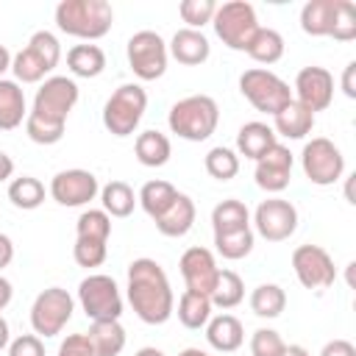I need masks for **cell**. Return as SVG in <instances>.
Instances as JSON below:
<instances>
[{"mask_svg": "<svg viewBox=\"0 0 356 356\" xmlns=\"http://www.w3.org/2000/svg\"><path fill=\"white\" fill-rule=\"evenodd\" d=\"M245 53L259 64H275L284 56V36L273 28H259Z\"/></svg>", "mask_w": 356, "mask_h": 356, "instance_id": "1f68e13d", "label": "cell"}, {"mask_svg": "<svg viewBox=\"0 0 356 356\" xmlns=\"http://www.w3.org/2000/svg\"><path fill=\"white\" fill-rule=\"evenodd\" d=\"M6 70H11V53H8L6 44H0V78H3Z\"/></svg>", "mask_w": 356, "mask_h": 356, "instance_id": "816d5d0a", "label": "cell"}, {"mask_svg": "<svg viewBox=\"0 0 356 356\" xmlns=\"http://www.w3.org/2000/svg\"><path fill=\"white\" fill-rule=\"evenodd\" d=\"M11 175H14V161H11L8 153L0 150V181H8Z\"/></svg>", "mask_w": 356, "mask_h": 356, "instance_id": "681fc988", "label": "cell"}, {"mask_svg": "<svg viewBox=\"0 0 356 356\" xmlns=\"http://www.w3.org/2000/svg\"><path fill=\"white\" fill-rule=\"evenodd\" d=\"M8 342H11V339H8V323H6V317L0 314V350L8 348Z\"/></svg>", "mask_w": 356, "mask_h": 356, "instance_id": "f5cc1de1", "label": "cell"}, {"mask_svg": "<svg viewBox=\"0 0 356 356\" xmlns=\"http://www.w3.org/2000/svg\"><path fill=\"white\" fill-rule=\"evenodd\" d=\"M312 114L325 111L334 100V75L325 67H303L295 78V97Z\"/></svg>", "mask_w": 356, "mask_h": 356, "instance_id": "2e32d148", "label": "cell"}, {"mask_svg": "<svg viewBox=\"0 0 356 356\" xmlns=\"http://www.w3.org/2000/svg\"><path fill=\"white\" fill-rule=\"evenodd\" d=\"M114 8L106 0H61L56 6V25L58 31L75 39H100L111 31Z\"/></svg>", "mask_w": 356, "mask_h": 356, "instance_id": "3957f363", "label": "cell"}, {"mask_svg": "<svg viewBox=\"0 0 356 356\" xmlns=\"http://www.w3.org/2000/svg\"><path fill=\"white\" fill-rule=\"evenodd\" d=\"M314 128V114L300 106L298 100H289L278 114H273V131L284 139H303Z\"/></svg>", "mask_w": 356, "mask_h": 356, "instance_id": "ffe728a7", "label": "cell"}, {"mask_svg": "<svg viewBox=\"0 0 356 356\" xmlns=\"http://www.w3.org/2000/svg\"><path fill=\"white\" fill-rule=\"evenodd\" d=\"M147 108V92L139 83H122L103 106V125L114 136H131Z\"/></svg>", "mask_w": 356, "mask_h": 356, "instance_id": "8992f818", "label": "cell"}, {"mask_svg": "<svg viewBox=\"0 0 356 356\" xmlns=\"http://www.w3.org/2000/svg\"><path fill=\"white\" fill-rule=\"evenodd\" d=\"M134 153H136L139 164H145V167H164L172 156V145L161 131H142L136 136Z\"/></svg>", "mask_w": 356, "mask_h": 356, "instance_id": "4316f807", "label": "cell"}, {"mask_svg": "<svg viewBox=\"0 0 356 356\" xmlns=\"http://www.w3.org/2000/svg\"><path fill=\"white\" fill-rule=\"evenodd\" d=\"M281 356H309V350H306L303 345H286Z\"/></svg>", "mask_w": 356, "mask_h": 356, "instance_id": "db71d44e", "label": "cell"}, {"mask_svg": "<svg viewBox=\"0 0 356 356\" xmlns=\"http://www.w3.org/2000/svg\"><path fill=\"white\" fill-rule=\"evenodd\" d=\"M11 259H14V242H11L6 234H0V270L8 267Z\"/></svg>", "mask_w": 356, "mask_h": 356, "instance_id": "c3c4849f", "label": "cell"}, {"mask_svg": "<svg viewBox=\"0 0 356 356\" xmlns=\"http://www.w3.org/2000/svg\"><path fill=\"white\" fill-rule=\"evenodd\" d=\"M11 295H14V289H11V281L0 275V312H3V309L11 303Z\"/></svg>", "mask_w": 356, "mask_h": 356, "instance_id": "f907efd6", "label": "cell"}, {"mask_svg": "<svg viewBox=\"0 0 356 356\" xmlns=\"http://www.w3.org/2000/svg\"><path fill=\"white\" fill-rule=\"evenodd\" d=\"M239 92L248 97V103L261 111V114H278L289 100H292V89L286 81H281L275 72L264 70V67H253L245 70L239 75Z\"/></svg>", "mask_w": 356, "mask_h": 356, "instance_id": "52a82bcc", "label": "cell"}, {"mask_svg": "<svg viewBox=\"0 0 356 356\" xmlns=\"http://www.w3.org/2000/svg\"><path fill=\"white\" fill-rule=\"evenodd\" d=\"M72 312H75L72 295L61 286H47L44 292L36 295V300L31 306V325H33L36 337H56L64 331Z\"/></svg>", "mask_w": 356, "mask_h": 356, "instance_id": "30bf717a", "label": "cell"}, {"mask_svg": "<svg viewBox=\"0 0 356 356\" xmlns=\"http://www.w3.org/2000/svg\"><path fill=\"white\" fill-rule=\"evenodd\" d=\"M214 248L222 259H245L253 250V231L242 228V231H231V234H214Z\"/></svg>", "mask_w": 356, "mask_h": 356, "instance_id": "f35d334b", "label": "cell"}, {"mask_svg": "<svg viewBox=\"0 0 356 356\" xmlns=\"http://www.w3.org/2000/svg\"><path fill=\"white\" fill-rule=\"evenodd\" d=\"M337 0H309L300 8V28L309 36H331Z\"/></svg>", "mask_w": 356, "mask_h": 356, "instance_id": "484cf974", "label": "cell"}, {"mask_svg": "<svg viewBox=\"0 0 356 356\" xmlns=\"http://www.w3.org/2000/svg\"><path fill=\"white\" fill-rule=\"evenodd\" d=\"M78 103V83L67 75L47 78L33 97V108L25 117V134L36 145H56L64 136L70 111Z\"/></svg>", "mask_w": 356, "mask_h": 356, "instance_id": "6da1fadb", "label": "cell"}, {"mask_svg": "<svg viewBox=\"0 0 356 356\" xmlns=\"http://www.w3.org/2000/svg\"><path fill=\"white\" fill-rule=\"evenodd\" d=\"M58 356H95L86 334H70L61 345H58Z\"/></svg>", "mask_w": 356, "mask_h": 356, "instance_id": "f6af8a7d", "label": "cell"}, {"mask_svg": "<svg viewBox=\"0 0 356 356\" xmlns=\"http://www.w3.org/2000/svg\"><path fill=\"white\" fill-rule=\"evenodd\" d=\"M206 339L220 353H234L245 342V328L234 314H217L206 323Z\"/></svg>", "mask_w": 356, "mask_h": 356, "instance_id": "7402d4cb", "label": "cell"}, {"mask_svg": "<svg viewBox=\"0 0 356 356\" xmlns=\"http://www.w3.org/2000/svg\"><path fill=\"white\" fill-rule=\"evenodd\" d=\"M275 142H278L275 131L267 122H245L236 134V150L245 159H253V161H259Z\"/></svg>", "mask_w": 356, "mask_h": 356, "instance_id": "d4e9b609", "label": "cell"}, {"mask_svg": "<svg viewBox=\"0 0 356 356\" xmlns=\"http://www.w3.org/2000/svg\"><path fill=\"white\" fill-rule=\"evenodd\" d=\"M253 225L267 242H284L298 228V209L284 197H267L256 206Z\"/></svg>", "mask_w": 356, "mask_h": 356, "instance_id": "5bb4252c", "label": "cell"}, {"mask_svg": "<svg viewBox=\"0 0 356 356\" xmlns=\"http://www.w3.org/2000/svg\"><path fill=\"white\" fill-rule=\"evenodd\" d=\"M167 42L156 31H136L128 39V64L139 81H156L167 70Z\"/></svg>", "mask_w": 356, "mask_h": 356, "instance_id": "7c38bea8", "label": "cell"}, {"mask_svg": "<svg viewBox=\"0 0 356 356\" xmlns=\"http://www.w3.org/2000/svg\"><path fill=\"white\" fill-rule=\"evenodd\" d=\"M353 75H356V61H348V67H345V72H342V92H345L348 97H356Z\"/></svg>", "mask_w": 356, "mask_h": 356, "instance_id": "7dc6e473", "label": "cell"}, {"mask_svg": "<svg viewBox=\"0 0 356 356\" xmlns=\"http://www.w3.org/2000/svg\"><path fill=\"white\" fill-rule=\"evenodd\" d=\"M214 11H217V3L214 0H184L178 6V14L181 19L186 22V28L192 31H200L206 22L214 19Z\"/></svg>", "mask_w": 356, "mask_h": 356, "instance_id": "ab89813d", "label": "cell"}, {"mask_svg": "<svg viewBox=\"0 0 356 356\" xmlns=\"http://www.w3.org/2000/svg\"><path fill=\"white\" fill-rule=\"evenodd\" d=\"M300 164H303V175L312 184H317V186H331L345 172V156H342V150L331 139H325V136H314L312 142L303 145Z\"/></svg>", "mask_w": 356, "mask_h": 356, "instance_id": "8fae6325", "label": "cell"}, {"mask_svg": "<svg viewBox=\"0 0 356 356\" xmlns=\"http://www.w3.org/2000/svg\"><path fill=\"white\" fill-rule=\"evenodd\" d=\"M167 53H170L178 64H184V67H197V64H203V61L209 58L211 44H209V39L203 36V31L181 28V31H175V36H172Z\"/></svg>", "mask_w": 356, "mask_h": 356, "instance_id": "d6986e66", "label": "cell"}, {"mask_svg": "<svg viewBox=\"0 0 356 356\" xmlns=\"http://www.w3.org/2000/svg\"><path fill=\"white\" fill-rule=\"evenodd\" d=\"M97 192H100L97 178L89 170H61L50 181V197L67 209L86 206L89 200H95Z\"/></svg>", "mask_w": 356, "mask_h": 356, "instance_id": "9a60e30c", "label": "cell"}, {"mask_svg": "<svg viewBox=\"0 0 356 356\" xmlns=\"http://www.w3.org/2000/svg\"><path fill=\"white\" fill-rule=\"evenodd\" d=\"M292 178V153L284 145H273L259 161H256V184L264 192H284Z\"/></svg>", "mask_w": 356, "mask_h": 356, "instance_id": "ac0fdd59", "label": "cell"}, {"mask_svg": "<svg viewBox=\"0 0 356 356\" xmlns=\"http://www.w3.org/2000/svg\"><path fill=\"white\" fill-rule=\"evenodd\" d=\"M214 33L220 36V42L231 50H248L253 33L261 28L259 19H256V8L245 0H231V3H222L217 6L214 11Z\"/></svg>", "mask_w": 356, "mask_h": 356, "instance_id": "ba28073f", "label": "cell"}, {"mask_svg": "<svg viewBox=\"0 0 356 356\" xmlns=\"http://www.w3.org/2000/svg\"><path fill=\"white\" fill-rule=\"evenodd\" d=\"M292 270L306 289H325L337 281L334 259L320 245H298L292 250Z\"/></svg>", "mask_w": 356, "mask_h": 356, "instance_id": "4fadbf2b", "label": "cell"}, {"mask_svg": "<svg viewBox=\"0 0 356 356\" xmlns=\"http://www.w3.org/2000/svg\"><path fill=\"white\" fill-rule=\"evenodd\" d=\"M8 200L22 209V211H31V209H39L44 203V184L33 175H22V178H14L8 184Z\"/></svg>", "mask_w": 356, "mask_h": 356, "instance_id": "e575fe53", "label": "cell"}, {"mask_svg": "<svg viewBox=\"0 0 356 356\" xmlns=\"http://www.w3.org/2000/svg\"><path fill=\"white\" fill-rule=\"evenodd\" d=\"M211 225H214V234H231V231L250 228V211L242 200L228 197L211 209Z\"/></svg>", "mask_w": 356, "mask_h": 356, "instance_id": "f1b7e54d", "label": "cell"}, {"mask_svg": "<svg viewBox=\"0 0 356 356\" xmlns=\"http://www.w3.org/2000/svg\"><path fill=\"white\" fill-rule=\"evenodd\" d=\"M286 342L273 328H259L250 337V356H281Z\"/></svg>", "mask_w": 356, "mask_h": 356, "instance_id": "7bdbcfd3", "label": "cell"}, {"mask_svg": "<svg viewBox=\"0 0 356 356\" xmlns=\"http://www.w3.org/2000/svg\"><path fill=\"white\" fill-rule=\"evenodd\" d=\"M28 117L25 108V92L17 81L0 78V131H14Z\"/></svg>", "mask_w": 356, "mask_h": 356, "instance_id": "cb8c5ba5", "label": "cell"}, {"mask_svg": "<svg viewBox=\"0 0 356 356\" xmlns=\"http://www.w3.org/2000/svg\"><path fill=\"white\" fill-rule=\"evenodd\" d=\"M95 356H120L125 348V328L120 320H95L86 334Z\"/></svg>", "mask_w": 356, "mask_h": 356, "instance_id": "603a6c76", "label": "cell"}, {"mask_svg": "<svg viewBox=\"0 0 356 356\" xmlns=\"http://www.w3.org/2000/svg\"><path fill=\"white\" fill-rule=\"evenodd\" d=\"M178 197V189L170 184V181H147L142 189H139V195H136V203H142V209L147 211V217L150 220H156V217H161L167 209H170V203Z\"/></svg>", "mask_w": 356, "mask_h": 356, "instance_id": "4dcf8cb0", "label": "cell"}, {"mask_svg": "<svg viewBox=\"0 0 356 356\" xmlns=\"http://www.w3.org/2000/svg\"><path fill=\"white\" fill-rule=\"evenodd\" d=\"M178 356H209L206 350H200V348H186V350H181Z\"/></svg>", "mask_w": 356, "mask_h": 356, "instance_id": "9f6ffc18", "label": "cell"}, {"mask_svg": "<svg viewBox=\"0 0 356 356\" xmlns=\"http://www.w3.org/2000/svg\"><path fill=\"white\" fill-rule=\"evenodd\" d=\"M167 122H170V131L178 134L181 139L203 142L214 134V128L220 122V106L209 95H189L170 108Z\"/></svg>", "mask_w": 356, "mask_h": 356, "instance_id": "277c9868", "label": "cell"}, {"mask_svg": "<svg viewBox=\"0 0 356 356\" xmlns=\"http://www.w3.org/2000/svg\"><path fill=\"white\" fill-rule=\"evenodd\" d=\"M250 309H253L256 317L273 320L286 309V292L278 284H259L250 292Z\"/></svg>", "mask_w": 356, "mask_h": 356, "instance_id": "836d02e7", "label": "cell"}, {"mask_svg": "<svg viewBox=\"0 0 356 356\" xmlns=\"http://www.w3.org/2000/svg\"><path fill=\"white\" fill-rule=\"evenodd\" d=\"M8 356H44V345L36 334H22L8 342Z\"/></svg>", "mask_w": 356, "mask_h": 356, "instance_id": "ee69618b", "label": "cell"}, {"mask_svg": "<svg viewBox=\"0 0 356 356\" xmlns=\"http://www.w3.org/2000/svg\"><path fill=\"white\" fill-rule=\"evenodd\" d=\"M100 203L108 217H128L136 206V195L125 181H108L100 189Z\"/></svg>", "mask_w": 356, "mask_h": 356, "instance_id": "d6a6232c", "label": "cell"}, {"mask_svg": "<svg viewBox=\"0 0 356 356\" xmlns=\"http://www.w3.org/2000/svg\"><path fill=\"white\" fill-rule=\"evenodd\" d=\"M78 300H81V309L86 312V317L95 323V320H120L122 314V295H120V286L111 275H103V273H95V275H86L78 286Z\"/></svg>", "mask_w": 356, "mask_h": 356, "instance_id": "9c48e42d", "label": "cell"}, {"mask_svg": "<svg viewBox=\"0 0 356 356\" xmlns=\"http://www.w3.org/2000/svg\"><path fill=\"white\" fill-rule=\"evenodd\" d=\"M67 67L78 78H97L106 70V53L97 44H75L67 53Z\"/></svg>", "mask_w": 356, "mask_h": 356, "instance_id": "83f0119b", "label": "cell"}, {"mask_svg": "<svg viewBox=\"0 0 356 356\" xmlns=\"http://www.w3.org/2000/svg\"><path fill=\"white\" fill-rule=\"evenodd\" d=\"M61 61V44L50 31H36L28 44L11 58L17 83H39Z\"/></svg>", "mask_w": 356, "mask_h": 356, "instance_id": "5b68a950", "label": "cell"}, {"mask_svg": "<svg viewBox=\"0 0 356 356\" xmlns=\"http://www.w3.org/2000/svg\"><path fill=\"white\" fill-rule=\"evenodd\" d=\"M153 222H156L159 234L172 236V239L189 234V228L195 225V203H192V197L184 195V192H178V197L170 203V209L161 217H156Z\"/></svg>", "mask_w": 356, "mask_h": 356, "instance_id": "44dd1931", "label": "cell"}, {"mask_svg": "<svg viewBox=\"0 0 356 356\" xmlns=\"http://www.w3.org/2000/svg\"><path fill=\"white\" fill-rule=\"evenodd\" d=\"M203 167L211 178L217 181H231L236 172H239V156L231 150V147H211L203 159Z\"/></svg>", "mask_w": 356, "mask_h": 356, "instance_id": "74e56055", "label": "cell"}, {"mask_svg": "<svg viewBox=\"0 0 356 356\" xmlns=\"http://www.w3.org/2000/svg\"><path fill=\"white\" fill-rule=\"evenodd\" d=\"M211 298L209 295H200V292H184L181 298H178V320H181V325L184 328H189V331H197V328H203L209 320H211Z\"/></svg>", "mask_w": 356, "mask_h": 356, "instance_id": "f546056e", "label": "cell"}, {"mask_svg": "<svg viewBox=\"0 0 356 356\" xmlns=\"http://www.w3.org/2000/svg\"><path fill=\"white\" fill-rule=\"evenodd\" d=\"M128 300L134 314L147 325H161L172 317L175 295L159 261L134 259L128 264Z\"/></svg>", "mask_w": 356, "mask_h": 356, "instance_id": "7a4b0ae2", "label": "cell"}, {"mask_svg": "<svg viewBox=\"0 0 356 356\" xmlns=\"http://www.w3.org/2000/svg\"><path fill=\"white\" fill-rule=\"evenodd\" d=\"M134 356H164V353H161L159 348H139Z\"/></svg>", "mask_w": 356, "mask_h": 356, "instance_id": "11a10c76", "label": "cell"}, {"mask_svg": "<svg viewBox=\"0 0 356 356\" xmlns=\"http://www.w3.org/2000/svg\"><path fill=\"white\" fill-rule=\"evenodd\" d=\"M78 236L75 239H92V242H108L111 236V217L103 209H89L78 217L75 225Z\"/></svg>", "mask_w": 356, "mask_h": 356, "instance_id": "8d00e7d4", "label": "cell"}, {"mask_svg": "<svg viewBox=\"0 0 356 356\" xmlns=\"http://www.w3.org/2000/svg\"><path fill=\"white\" fill-rule=\"evenodd\" d=\"M209 298H211V306H217V309H234L245 298V284L234 270H220L217 286Z\"/></svg>", "mask_w": 356, "mask_h": 356, "instance_id": "d590c367", "label": "cell"}, {"mask_svg": "<svg viewBox=\"0 0 356 356\" xmlns=\"http://www.w3.org/2000/svg\"><path fill=\"white\" fill-rule=\"evenodd\" d=\"M320 356H356V348L348 339H331V342L323 345Z\"/></svg>", "mask_w": 356, "mask_h": 356, "instance_id": "bcb514c9", "label": "cell"}, {"mask_svg": "<svg viewBox=\"0 0 356 356\" xmlns=\"http://www.w3.org/2000/svg\"><path fill=\"white\" fill-rule=\"evenodd\" d=\"M108 256V242H92V239H75L72 259L78 267H100Z\"/></svg>", "mask_w": 356, "mask_h": 356, "instance_id": "b9f144b4", "label": "cell"}, {"mask_svg": "<svg viewBox=\"0 0 356 356\" xmlns=\"http://www.w3.org/2000/svg\"><path fill=\"white\" fill-rule=\"evenodd\" d=\"M181 275L189 292H200V295H211L220 278V267L214 261V253L209 248H189L184 250L181 261Z\"/></svg>", "mask_w": 356, "mask_h": 356, "instance_id": "e0dca14e", "label": "cell"}, {"mask_svg": "<svg viewBox=\"0 0 356 356\" xmlns=\"http://www.w3.org/2000/svg\"><path fill=\"white\" fill-rule=\"evenodd\" d=\"M331 36L337 42H353L356 39V6L350 0H337V14H334Z\"/></svg>", "mask_w": 356, "mask_h": 356, "instance_id": "60d3db41", "label": "cell"}]
</instances>
